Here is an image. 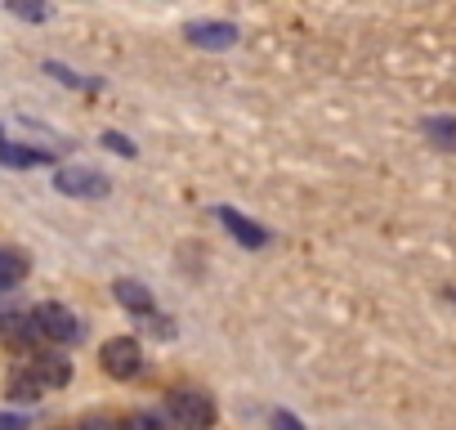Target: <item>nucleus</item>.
<instances>
[{"mask_svg":"<svg viewBox=\"0 0 456 430\" xmlns=\"http://www.w3.org/2000/svg\"><path fill=\"white\" fill-rule=\"evenodd\" d=\"M0 161H5V166H19V170H28V166H45L50 157H45L41 148H23V144H0Z\"/></svg>","mask_w":456,"mask_h":430,"instance_id":"nucleus-11","label":"nucleus"},{"mask_svg":"<svg viewBox=\"0 0 456 430\" xmlns=\"http://www.w3.org/2000/svg\"><path fill=\"white\" fill-rule=\"evenodd\" d=\"M273 430H305L291 412H273Z\"/></svg>","mask_w":456,"mask_h":430,"instance_id":"nucleus-18","label":"nucleus"},{"mask_svg":"<svg viewBox=\"0 0 456 430\" xmlns=\"http://www.w3.org/2000/svg\"><path fill=\"white\" fill-rule=\"evenodd\" d=\"M121 430H166V421H161L157 412H134V417H130Z\"/></svg>","mask_w":456,"mask_h":430,"instance_id":"nucleus-14","label":"nucleus"},{"mask_svg":"<svg viewBox=\"0 0 456 430\" xmlns=\"http://www.w3.org/2000/svg\"><path fill=\"white\" fill-rule=\"evenodd\" d=\"M188 41L192 45H206V50H228L238 41V28L233 23H192L188 28Z\"/></svg>","mask_w":456,"mask_h":430,"instance_id":"nucleus-7","label":"nucleus"},{"mask_svg":"<svg viewBox=\"0 0 456 430\" xmlns=\"http://www.w3.org/2000/svg\"><path fill=\"white\" fill-rule=\"evenodd\" d=\"M425 130L438 139V148H456V121H425Z\"/></svg>","mask_w":456,"mask_h":430,"instance_id":"nucleus-13","label":"nucleus"},{"mask_svg":"<svg viewBox=\"0 0 456 430\" xmlns=\"http://www.w3.org/2000/svg\"><path fill=\"white\" fill-rule=\"evenodd\" d=\"M103 144H108L112 153H121V157H134V144H130V139H121V135H103Z\"/></svg>","mask_w":456,"mask_h":430,"instance_id":"nucleus-16","label":"nucleus"},{"mask_svg":"<svg viewBox=\"0 0 456 430\" xmlns=\"http://www.w3.org/2000/svg\"><path fill=\"white\" fill-rule=\"evenodd\" d=\"M166 412L179 430H210L215 426V403L201 390H170L166 394Z\"/></svg>","mask_w":456,"mask_h":430,"instance_id":"nucleus-1","label":"nucleus"},{"mask_svg":"<svg viewBox=\"0 0 456 430\" xmlns=\"http://www.w3.org/2000/svg\"><path fill=\"white\" fill-rule=\"evenodd\" d=\"M54 188L68 193V197H103L108 193V179L99 170H90V166H63L54 175Z\"/></svg>","mask_w":456,"mask_h":430,"instance_id":"nucleus-4","label":"nucleus"},{"mask_svg":"<svg viewBox=\"0 0 456 430\" xmlns=\"http://www.w3.org/2000/svg\"><path fill=\"white\" fill-rule=\"evenodd\" d=\"M28 278V256L14 247H0V292H10Z\"/></svg>","mask_w":456,"mask_h":430,"instance_id":"nucleus-10","label":"nucleus"},{"mask_svg":"<svg viewBox=\"0 0 456 430\" xmlns=\"http://www.w3.org/2000/svg\"><path fill=\"white\" fill-rule=\"evenodd\" d=\"M81 430H117V421H108V417H90Z\"/></svg>","mask_w":456,"mask_h":430,"instance_id":"nucleus-19","label":"nucleus"},{"mask_svg":"<svg viewBox=\"0 0 456 430\" xmlns=\"http://www.w3.org/2000/svg\"><path fill=\"white\" fill-rule=\"evenodd\" d=\"M32 376L45 385V390H59L72 381V363L63 354H32Z\"/></svg>","mask_w":456,"mask_h":430,"instance_id":"nucleus-6","label":"nucleus"},{"mask_svg":"<svg viewBox=\"0 0 456 430\" xmlns=\"http://www.w3.org/2000/svg\"><path fill=\"white\" fill-rule=\"evenodd\" d=\"M0 144H5V135H0Z\"/></svg>","mask_w":456,"mask_h":430,"instance_id":"nucleus-20","label":"nucleus"},{"mask_svg":"<svg viewBox=\"0 0 456 430\" xmlns=\"http://www.w3.org/2000/svg\"><path fill=\"white\" fill-rule=\"evenodd\" d=\"M99 363H103V372H108V376L130 381V376H139V368H143V350H139V341H134V336H112V341H103Z\"/></svg>","mask_w":456,"mask_h":430,"instance_id":"nucleus-2","label":"nucleus"},{"mask_svg":"<svg viewBox=\"0 0 456 430\" xmlns=\"http://www.w3.org/2000/svg\"><path fill=\"white\" fill-rule=\"evenodd\" d=\"M41 394H45V385H41L32 372H14V376H10V399H14V403H37Z\"/></svg>","mask_w":456,"mask_h":430,"instance_id":"nucleus-12","label":"nucleus"},{"mask_svg":"<svg viewBox=\"0 0 456 430\" xmlns=\"http://www.w3.org/2000/svg\"><path fill=\"white\" fill-rule=\"evenodd\" d=\"M19 19H32V23H41V19H50V10H41V5H10Z\"/></svg>","mask_w":456,"mask_h":430,"instance_id":"nucleus-15","label":"nucleus"},{"mask_svg":"<svg viewBox=\"0 0 456 430\" xmlns=\"http://www.w3.org/2000/svg\"><path fill=\"white\" fill-rule=\"evenodd\" d=\"M112 296L130 310V314H152V292L143 287V283H134V278H121V283H112Z\"/></svg>","mask_w":456,"mask_h":430,"instance_id":"nucleus-9","label":"nucleus"},{"mask_svg":"<svg viewBox=\"0 0 456 430\" xmlns=\"http://www.w3.org/2000/svg\"><path fill=\"white\" fill-rule=\"evenodd\" d=\"M0 430H28V417H19V412H0Z\"/></svg>","mask_w":456,"mask_h":430,"instance_id":"nucleus-17","label":"nucleus"},{"mask_svg":"<svg viewBox=\"0 0 456 430\" xmlns=\"http://www.w3.org/2000/svg\"><path fill=\"white\" fill-rule=\"evenodd\" d=\"M0 336H5L10 350H32L41 341V327H37L32 314H5L0 318Z\"/></svg>","mask_w":456,"mask_h":430,"instance_id":"nucleus-5","label":"nucleus"},{"mask_svg":"<svg viewBox=\"0 0 456 430\" xmlns=\"http://www.w3.org/2000/svg\"><path fill=\"white\" fill-rule=\"evenodd\" d=\"M32 318H37L41 336H45V341H54V345H77V341H81V323H77V314H72V310H63L59 301H45Z\"/></svg>","mask_w":456,"mask_h":430,"instance_id":"nucleus-3","label":"nucleus"},{"mask_svg":"<svg viewBox=\"0 0 456 430\" xmlns=\"http://www.w3.org/2000/svg\"><path fill=\"white\" fill-rule=\"evenodd\" d=\"M219 220L228 225V234H233V238H238L242 247H251V252H260V247L269 243V234H265L260 225H251V220H242V215H238V211H228V206L219 211Z\"/></svg>","mask_w":456,"mask_h":430,"instance_id":"nucleus-8","label":"nucleus"}]
</instances>
